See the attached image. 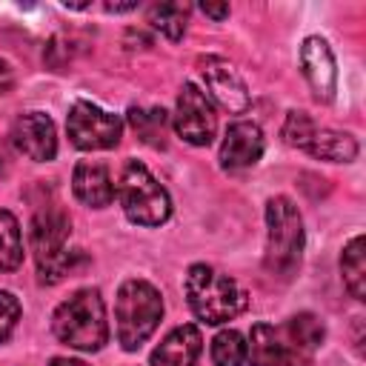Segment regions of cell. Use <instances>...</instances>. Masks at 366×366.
Masks as SVG:
<instances>
[{
    "label": "cell",
    "instance_id": "52a82bcc",
    "mask_svg": "<svg viewBox=\"0 0 366 366\" xmlns=\"http://www.w3.org/2000/svg\"><path fill=\"white\" fill-rule=\"evenodd\" d=\"M117 197H120L126 217L137 226H160L172 214V200L166 189L137 160H129L123 166L120 180H117Z\"/></svg>",
    "mask_w": 366,
    "mask_h": 366
},
{
    "label": "cell",
    "instance_id": "ffe728a7",
    "mask_svg": "<svg viewBox=\"0 0 366 366\" xmlns=\"http://www.w3.org/2000/svg\"><path fill=\"white\" fill-rule=\"evenodd\" d=\"M129 120L143 143L166 146V112L163 109H132Z\"/></svg>",
    "mask_w": 366,
    "mask_h": 366
},
{
    "label": "cell",
    "instance_id": "ba28073f",
    "mask_svg": "<svg viewBox=\"0 0 366 366\" xmlns=\"http://www.w3.org/2000/svg\"><path fill=\"white\" fill-rule=\"evenodd\" d=\"M66 132L77 149H112L120 140L123 123L117 114L103 112L89 100H77L66 117Z\"/></svg>",
    "mask_w": 366,
    "mask_h": 366
},
{
    "label": "cell",
    "instance_id": "484cf974",
    "mask_svg": "<svg viewBox=\"0 0 366 366\" xmlns=\"http://www.w3.org/2000/svg\"><path fill=\"white\" fill-rule=\"evenodd\" d=\"M137 3H106V11H132Z\"/></svg>",
    "mask_w": 366,
    "mask_h": 366
},
{
    "label": "cell",
    "instance_id": "7c38bea8",
    "mask_svg": "<svg viewBox=\"0 0 366 366\" xmlns=\"http://www.w3.org/2000/svg\"><path fill=\"white\" fill-rule=\"evenodd\" d=\"M14 146L31 157V160H51L57 152V137H54V123L43 112H26L14 120L11 129Z\"/></svg>",
    "mask_w": 366,
    "mask_h": 366
},
{
    "label": "cell",
    "instance_id": "d6986e66",
    "mask_svg": "<svg viewBox=\"0 0 366 366\" xmlns=\"http://www.w3.org/2000/svg\"><path fill=\"white\" fill-rule=\"evenodd\" d=\"M186 20H189V6L186 3H154L149 9V23L163 31L169 40H180L186 31Z\"/></svg>",
    "mask_w": 366,
    "mask_h": 366
},
{
    "label": "cell",
    "instance_id": "4316f807",
    "mask_svg": "<svg viewBox=\"0 0 366 366\" xmlns=\"http://www.w3.org/2000/svg\"><path fill=\"white\" fill-rule=\"evenodd\" d=\"M51 366H86L83 360H74V357H54Z\"/></svg>",
    "mask_w": 366,
    "mask_h": 366
},
{
    "label": "cell",
    "instance_id": "8fae6325",
    "mask_svg": "<svg viewBox=\"0 0 366 366\" xmlns=\"http://www.w3.org/2000/svg\"><path fill=\"white\" fill-rule=\"evenodd\" d=\"M300 66H303V74H306L315 97L329 103L337 89V69H335L329 43L323 37H306L300 46Z\"/></svg>",
    "mask_w": 366,
    "mask_h": 366
},
{
    "label": "cell",
    "instance_id": "e0dca14e",
    "mask_svg": "<svg viewBox=\"0 0 366 366\" xmlns=\"http://www.w3.org/2000/svg\"><path fill=\"white\" fill-rule=\"evenodd\" d=\"M340 272H343V283L349 289V295L355 300L366 297V260H363V237H352L349 246L343 249L340 257Z\"/></svg>",
    "mask_w": 366,
    "mask_h": 366
},
{
    "label": "cell",
    "instance_id": "277c9868",
    "mask_svg": "<svg viewBox=\"0 0 366 366\" xmlns=\"http://www.w3.org/2000/svg\"><path fill=\"white\" fill-rule=\"evenodd\" d=\"M163 300L160 292L146 280H126L117 292L114 317H117V340L126 352H134L160 323Z\"/></svg>",
    "mask_w": 366,
    "mask_h": 366
},
{
    "label": "cell",
    "instance_id": "8992f818",
    "mask_svg": "<svg viewBox=\"0 0 366 366\" xmlns=\"http://www.w3.org/2000/svg\"><path fill=\"white\" fill-rule=\"evenodd\" d=\"M71 232V220L57 206H43L31 220V252L37 260L40 283H57L71 269V254L66 252V240Z\"/></svg>",
    "mask_w": 366,
    "mask_h": 366
},
{
    "label": "cell",
    "instance_id": "6da1fadb",
    "mask_svg": "<svg viewBox=\"0 0 366 366\" xmlns=\"http://www.w3.org/2000/svg\"><path fill=\"white\" fill-rule=\"evenodd\" d=\"M323 335L326 329L312 312H300L283 326L254 323L246 355L252 366H309Z\"/></svg>",
    "mask_w": 366,
    "mask_h": 366
},
{
    "label": "cell",
    "instance_id": "cb8c5ba5",
    "mask_svg": "<svg viewBox=\"0 0 366 366\" xmlns=\"http://www.w3.org/2000/svg\"><path fill=\"white\" fill-rule=\"evenodd\" d=\"M11 86H14V71L6 60H0V94H6Z\"/></svg>",
    "mask_w": 366,
    "mask_h": 366
},
{
    "label": "cell",
    "instance_id": "3957f363",
    "mask_svg": "<svg viewBox=\"0 0 366 366\" xmlns=\"http://www.w3.org/2000/svg\"><path fill=\"white\" fill-rule=\"evenodd\" d=\"M51 329L60 343L83 349V352H97L106 337V306L97 289H80L69 300H63L51 317Z\"/></svg>",
    "mask_w": 366,
    "mask_h": 366
},
{
    "label": "cell",
    "instance_id": "ac0fdd59",
    "mask_svg": "<svg viewBox=\"0 0 366 366\" xmlns=\"http://www.w3.org/2000/svg\"><path fill=\"white\" fill-rule=\"evenodd\" d=\"M23 263V240L17 217L0 209V272H14Z\"/></svg>",
    "mask_w": 366,
    "mask_h": 366
},
{
    "label": "cell",
    "instance_id": "44dd1931",
    "mask_svg": "<svg viewBox=\"0 0 366 366\" xmlns=\"http://www.w3.org/2000/svg\"><path fill=\"white\" fill-rule=\"evenodd\" d=\"M212 360L214 366H243L246 360V340L240 332L226 329L212 340Z\"/></svg>",
    "mask_w": 366,
    "mask_h": 366
},
{
    "label": "cell",
    "instance_id": "4fadbf2b",
    "mask_svg": "<svg viewBox=\"0 0 366 366\" xmlns=\"http://www.w3.org/2000/svg\"><path fill=\"white\" fill-rule=\"evenodd\" d=\"M263 154V132L257 123H232L226 129L223 146H220V163L223 169H246L254 166Z\"/></svg>",
    "mask_w": 366,
    "mask_h": 366
},
{
    "label": "cell",
    "instance_id": "5bb4252c",
    "mask_svg": "<svg viewBox=\"0 0 366 366\" xmlns=\"http://www.w3.org/2000/svg\"><path fill=\"white\" fill-rule=\"evenodd\" d=\"M71 192L86 206H94V209L109 206L112 197H114V186H112L109 169L103 163H97V160H80L74 166V174H71Z\"/></svg>",
    "mask_w": 366,
    "mask_h": 366
},
{
    "label": "cell",
    "instance_id": "9a60e30c",
    "mask_svg": "<svg viewBox=\"0 0 366 366\" xmlns=\"http://www.w3.org/2000/svg\"><path fill=\"white\" fill-rule=\"evenodd\" d=\"M200 346H203V337H200L197 326H192V323L177 326L152 352V366H194Z\"/></svg>",
    "mask_w": 366,
    "mask_h": 366
},
{
    "label": "cell",
    "instance_id": "5b68a950",
    "mask_svg": "<svg viewBox=\"0 0 366 366\" xmlns=\"http://www.w3.org/2000/svg\"><path fill=\"white\" fill-rule=\"evenodd\" d=\"M266 269L277 277H289L303 254V220L289 197H272L266 206Z\"/></svg>",
    "mask_w": 366,
    "mask_h": 366
},
{
    "label": "cell",
    "instance_id": "603a6c76",
    "mask_svg": "<svg viewBox=\"0 0 366 366\" xmlns=\"http://www.w3.org/2000/svg\"><path fill=\"white\" fill-rule=\"evenodd\" d=\"M20 320V303L11 292H0V343L9 340V335L14 332Z\"/></svg>",
    "mask_w": 366,
    "mask_h": 366
},
{
    "label": "cell",
    "instance_id": "7402d4cb",
    "mask_svg": "<svg viewBox=\"0 0 366 366\" xmlns=\"http://www.w3.org/2000/svg\"><path fill=\"white\" fill-rule=\"evenodd\" d=\"M315 126H317V123H315L309 114H303V112H289V114H286V123H283V140H286L289 146L303 149V143L309 140V134H312Z\"/></svg>",
    "mask_w": 366,
    "mask_h": 366
},
{
    "label": "cell",
    "instance_id": "9c48e42d",
    "mask_svg": "<svg viewBox=\"0 0 366 366\" xmlns=\"http://www.w3.org/2000/svg\"><path fill=\"white\" fill-rule=\"evenodd\" d=\"M174 129L192 146H209L217 132V114H214L209 97L194 83H183V89H180Z\"/></svg>",
    "mask_w": 366,
    "mask_h": 366
},
{
    "label": "cell",
    "instance_id": "d4e9b609",
    "mask_svg": "<svg viewBox=\"0 0 366 366\" xmlns=\"http://www.w3.org/2000/svg\"><path fill=\"white\" fill-rule=\"evenodd\" d=\"M200 9H203V14H209V17H214V20H223V17H229V6H226V3H223V6H214V3H203Z\"/></svg>",
    "mask_w": 366,
    "mask_h": 366
},
{
    "label": "cell",
    "instance_id": "30bf717a",
    "mask_svg": "<svg viewBox=\"0 0 366 366\" xmlns=\"http://www.w3.org/2000/svg\"><path fill=\"white\" fill-rule=\"evenodd\" d=\"M200 71L206 80V89L212 92V97L226 109V112H246L249 109V89L243 83V77L234 71V66L223 57H200Z\"/></svg>",
    "mask_w": 366,
    "mask_h": 366
},
{
    "label": "cell",
    "instance_id": "7a4b0ae2",
    "mask_svg": "<svg viewBox=\"0 0 366 366\" xmlns=\"http://www.w3.org/2000/svg\"><path fill=\"white\" fill-rule=\"evenodd\" d=\"M186 300H189V309L212 326L226 323L246 309V292L229 274H223L206 263H194L189 269Z\"/></svg>",
    "mask_w": 366,
    "mask_h": 366
},
{
    "label": "cell",
    "instance_id": "2e32d148",
    "mask_svg": "<svg viewBox=\"0 0 366 366\" xmlns=\"http://www.w3.org/2000/svg\"><path fill=\"white\" fill-rule=\"evenodd\" d=\"M303 152H309L312 157L320 160H332V163H349L357 154V143L355 137L343 134V132H332V129H312L309 140L303 143Z\"/></svg>",
    "mask_w": 366,
    "mask_h": 366
}]
</instances>
